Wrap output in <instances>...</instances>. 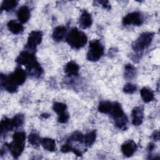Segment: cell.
<instances>
[{
	"instance_id": "cb8c5ba5",
	"label": "cell",
	"mask_w": 160,
	"mask_h": 160,
	"mask_svg": "<svg viewBox=\"0 0 160 160\" xmlns=\"http://www.w3.org/2000/svg\"><path fill=\"white\" fill-rule=\"evenodd\" d=\"M112 107V102L109 101H102L99 103L98 111L103 114H109Z\"/></svg>"
},
{
	"instance_id": "30bf717a",
	"label": "cell",
	"mask_w": 160,
	"mask_h": 160,
	"mask_svg": "<svg viewBox=\"0 0 160 160\" xmlns=\"http://www.w3.org/2000/svg\"><path fill=\"white\" fill-rule=\"evenodd\" d=\"M138 149L136 143L132 140H128L121 145V151L127 158L132 156Z\"/></svg>"
},
{
	"instance_id": "f546056e",
	"label": "cell",
	"mask_w": 160,
	"mask_h": 160,
	"mask_svg": "<svg viewBox=\"0 0 160 160\" xmlns=\"http://www.w3.org/2000/svg\"><path fill=\"white\" fill-rule=\"evenodd\" d=\"M69 119V114L68 112L64 114L58 116V121L59 123H62V124L66 123L68 121Z\"/></svg>"
},
{
	"instance_id": "3957f363",
	"label": "cell",
	"mask_w": 160,
	"mask_h": 160,
	"mask_svg": "<svg viewBox=\"0 0 160 160\" xmlns=\"http://www.w3.org/2000/svg\"><path fill=\"white\" fill-rule=\"evenodd\" d=\"M66 39L72 48L79 49L86 44L88 37L84 32L79 30L77 28H73L68 33Z\"/></svg>"
},
{
	"instance_id": "6da1fadb",
	"label": "cell",
	"mask_w": 160,
	"mask_h": 160,
	"mask_svg": "<svg viewBox=\"0 0 160 160\" xmlns=\"http://www.w3.org/2000/svg\"><path fill=\"white\" fill-rule=\"evenodd\" d=\"M26 79V71L21 67H18L9 75L1 74V86L6 91L14 93L17 91L18 86L25 82Z\"/></svg>"
},
{
	"instance_id": "277c9868",
	"label": "cell",
	"mask_w": 160,
	"mask_h": 160,
	"mask_svg": "<svg viewBox=\"0 0 160 160\" xmlns=\"http://www.w3.org/2000/svg\"><path fill=\"white\" fill-rule=\"evenodd\" d=\"M109 114L114 121L115 126L119 129L124 131L127 129L128 119L119 102H115L112 103V107Z\"/></svg>"
},
{
	"instance_id": "4fadbf2b",
	"label": "cell",
	"mask_w": 160,
	"mask_h": 160,
	"mask_svg": "<svg viewBox=\"0 0 160 160\" xmlns=\"http://www.w3.org/2000/svg\"><path fill=\"white\" fill-rule=\"evenodd\" d=\"M79 71V66L74 61L68 62L64 67V72L69 77L78 76Z\"/></svg>"
},
{
	"instance_id": "83f0119b",
	"label": "cell",
	"mask_w": 160,
	"mask_h": 160,
	"mask_svg": "<svg viewBox=\"0 0 160 160\" xmlns=\"http://www.w3.org/2000/svg\"><path fill=\"white\" fill-rule=\"evenodd\" d=\"M12 121L14 128H18L23 124L24 122V116L21 113L17 114L12 118Z\"/></svg>"
},
{
	"instance_id": "ba28073f",
	"label": "cell",
	"mask_w": 160,
	"mask_h": 160,
	"mask_svg": "<svg viewBox=\"0 0 160 160\" xmlns=\"http://www.w3.org/2000/svg\"><path fill=\"white\" fill-rule=\"evenodd\" d=\"M144 21L142 14L140 12L135 11L128 14L122 19V24L124 26H141Z\"/></svg>"
},
{
	"instance_id": "7c38bea8",
	"label": "cell",
	"mask_w": 160,
	"mask_h": 160,
	"mask_svg": "<svg viewBox=\"0 0 160 160\" xmlns=\"http://www.w3.org/2000/svg\"><path fill=\"white\" fill-rule=\"evenodd\" d=\"M26 70L29 76L35 78H40L43 73V69L37 61L26 67Z\"/></svg>"
},
{
	"instance_id": "9a60e30c",
	"label": "cell",
	"mask_w": 160,
	"mask_h": 160,
	"mask_svg": "<svg viewBox=\"0 0 160 160\" xmlns=\"http://www.w3.org/2000/svg\"><path fill=\"white\" fill-rule=\"evenodd\" d=\"M92 23L91 15L86 11H84L80 16L79 24L82 29H87L89 28Z\"/></svg>"
},
{
	"instance_id": "603a6c76",
	"label": "cell",
	"mask_w": 160,
	"mask_h": 160,
	"mask_svg": "<svg viewBox=\"0 0 160 160\" xmlns=\"http://www.w3.org/2000/svg\"><path fill=\"white\" fill-rule=\"evenodd\" d=\"M136 74L135 67L131 64H127L124 67V78L126 79H132L134 78Z\"/></svg>"
},
{
	"instance_id": "d6a6232c",
	"label": "cell",
	"mask_w": 160,
	"mask_h": 160,
	"mask_svg": "<svg viewBox=\"0 0 160 160\" xmlns=\"http://www.w3.org/2000/svg\"><path fill=\"white\" fill-rule=\"evenodd\" d=\"M152 138L154 141H158L159 139V131H154L152 134Z\"/></svg>"
},
{
	"instance_id": "8992f818",
	"label": "cell",
	"mask_w": 160,
	"mask_h": 160,
	"mask_svg": "<svg viewBox=\"0 0 160 160\" xmlns=\"http://www.w3.org/2000/svg\"><path fill=\"white\" fill-rule=\"evenodd\" d=\"M104 47L99 40L94 39L89 42L87 53L88 60L92 62L99 61L104 54Z\"/></svg>"
},
{
	"instance_id": "e575fe53",
	"label": "cell",
	"mask_w": 160,
	"mask_h": 160,
	"mask_svg": "<svg viewBox=\"0 0 160 160\" xmlns=\"http://www.w3.org/2000/svg\"><path fill=\"white\" fill-rule=\"evenodd\" d=\"M41 118H45V119H46V118H48V117H49V114H47V113H44V114H41Z\"/></svg>"
},
{
	"instance_id": "2e32d148",
	"label": "cell",
	"mask_w": 160,
	"mask_h": 160,
	"mask_svg": "<svg viewBox=\"0 0 160 160\" xmlns=\"http://www.w3.org/2000/svg\"><path fill=\"white\" fill-rule=\"evenodd\" d=\"M67 28L64 26H57L53 31L52 38L55 41L60 42L66 38Z\"/></svg>"
},
{
	"instance_id": "ffe728a7",
	"label": "cell",
	"mask_w": 160,
	"mask_h": 160,
	"mask_svg": "<svg viewBox=\"0 0 160 160\" xmlns=\"http://www.w3.org/2000/svg\"><path fill=\"white\" fill-rule=\"evenodd\" d=\"M141 96L144 102L148 103L152 101L154 98V94L152 91L147 88H143L140 90Z\"/></svg>"
},
{
	"instance_id": "e0dca14e",
	"label": "cell",
	"mask_w": 160,
	"mask_h": 160,
	"mask_svg": "<svg viewBox=\"0 0 160 160\" xmlns=\"http://www.w3.org/2000/svg\"><path fill=\"white\" fill-rule=\"evenodd\" d=\"M14 126L12 121V119H9L8 118L4 117L1 121L0 124V130L1 134L2 136L5 134L6 132L11 131L14 129Z\"/></svg>"
},
{
	"instance_id": "8fae6325",
	"label": "cell",
	"mask_w": 160,
	"mask_h": 160,
	"mask_svg": "<svg viewBox=\"0 0 160 160\" xmlns=\"http://www.w3.org/2000/svg\"><path fill=\"white\" fill-rule=\"evenodd\" d=\"M132 123L134 126H140L143 121L144 110L141 106H137L133 108L131 112Z\"/></svg>"
},
{
	"instance_id": "d4e9b609",
	"label": "cell",
	"mask_w": 160,
	"mask_h": 160,
	"mask_svg": "<svg viewBox=\"0 0 160 160\" xmlns=\"http://www.w3.org/2000/svg\"><path fill=\"white\" fill-rule=\"evenodd\" d=\"M52 109L54 111L58 114V116L64 114L68 112L67 106L63 102H55L52 105Z\"/></svg>"
},
{
	"instance_id": "7402d4cb",
	"label": "cell",
	"mask_w": 160,
	"mask_h": 160,
	"mask_svg": "<svg viewBox=\"0 0 160 160\" xmlns=\"http://www.w3.org/2000/svg\"><path fill=\"white\" fill-rule=\"evenodd\" d=\"M18 2L16 0H5L2 2L1 6V11H10L14 9L18 5Z\"/></svg>"
},
{
	"instance_id": "836d02e7",
	"label": "cell",
	"mask_w": 160,
	"mask_h": 160,
	"mask_svg": "<svg viewBox=\"0 0 160 160\" xmlns=\"http://www.w3.org/2000/svg\"><path fill=\"white\" fill-rule=\"evenodd\" d=\"M154 148H155L154 144L151 142V143L149 144V146H148V151H149V152H151L154 149Z\"/></svg>"
},
{
	"instance_id": "4dcf8cb0",
	"label": "cell",
	"mask_w": 160,
	"mask_h": 160,
	"mask_svg": "<svg viewBox=\"0 0 160 160\" xmlns=\"http://www.w3.org/2000/svg\"><path fill=\"white\" fill-rule=\"evenodd\" d=\"M72 145H71V143H69V142H68L66 144H64L61 148V151L62 152H64V153H67V152H69L70 151H72Z\"/></svg>"
},
{
	"instance_id": "5b68a950",
	"label": "cell",
	"mask_w": 160,
	"mask_h": 160,
	"mask_svg": "<svg viewBox=\"0 0 160 160\" xmlns=\"http://www.w3.org/2000/svg\"><path fill=\"white\" fill-rule=\"evenodd\" d=\"M154 34L152 32L141 33L138 38L132 44V49L136 52H141L148 48L151 44Z\"/></svg>"
},
{
	"instance_id": "7a4b0ae2",
	"label": "cell",
	"mask_w": 160,
	"mask_h": 160,
	"mask_svg": "<svg viewBox=\"0 0 160 160\" xmlns=\"http://www.w3.org/2000/svg\"><path fill=\"white\" fill-rule=\"evenodd\" d=\"M26 137L24 132L17 131L12 136V141L9 144H6V146L14 158H18L23 152L25 147Z\"/></svg>"
},
{
	"instance_id": "ac0fdd59",
	"label": "cell",
	"mask_w": 160,
	"mask_h": 160,
	"mask_svg": "<svg viewBox=\"0 0 160 160\" xmlns=\"http://www.w3.org/2000/svg\"><path fill=\"white\" fill-rule=\"evenodd\" d=\"M7 27L9 31L14 34H19L24 30V27L21 22L16 20H11L7 24Z\"/></svg>"
},
{
	"instance_id": "484cf974",
	"label": "cell",
	"mask_w": 160,
	"mask_h": 160,
	"mask_svg": "<svg viewBox=\"0 0 160 160\" xmlns=\"http://www.w3.org/2000/svg\"><path fill=\"white\" fill-rule=\"evenodd\" d=\"M28 141L32 146H38L41 144V139L37 132L32 131L28 136Z\"/></svg>"
},
{
	"instance_id": "9c48e42d",
	"label": "cell",
	"mask_w": 160,
	"mask_h": 160,
	"mask_svg": "<svg viewBox=\"0 0 160 160\" xmlns=\"http://www.w3.org/2000/svg\"><path fill=\"white\" fill-rule=\"evenodd\" d=\"M36 61V59L34 54L26 50L20 52V54L18 55L16 59V62L18 64L21 66H26V68Z\"/></svg>"
},
{
	"instance_id": "5bb4252c",
	"label": "cell",
	"mask_w": 160,
	"mask_h": 160,
	"mask_svg": "<svg viewBox=\"0 0 160 160\" xmlns=\"http://www.w3.org/2000/svg\"><path fill=\"white\" fill-rule=\"evenodd\" d=\"M30 10L27 6H22L19 8L17 12V16L21 23H26L30 18Z\"/></svg>"
},
{
	"instance_id": "52a82bcc",
	"label": "cell",
	"mask_w": 160,
	"mask_h": 160,
	"mask_svg": "<svg viewBox=\"0 0 160 160\" xmlns=\"http://www.w3.org/2000/svg\"><path fill=\"white\" fill-rule=\"evenodd\" d=\"M42 39V33L40 31H31L28 38L27 43L25 46L26 51L35 54L36 47L39 45Z\"/></svg>"
},
{
	"instance_id": "f1b7e54d",
	"label": "cell",
	"mask_w": 160,
	"mask_h": 160,
	"mask_svg": "<svg viewBox=\"0 0 160 160\" xmlns=\"http://www.w3.org/2000/svg\"><path fill=\"white\" fill-rule=\"evenodd\" d=\"M137 90V86L136 85L128 82L126 83L124 88H123V92L126 94H133L134 92H135Z\"/></svg>"
},
{
	"instance_id": "4316f807",
	"label": "cell",
	"mask_w": 160,
	"mask_h": 160,
	"mask_svg": "<svg viewBox=\"0 0 160 160\" xmlns=\"http://www.w3.org/2000/svg\"><path fill=\"white\" fill-rule=\"evenodd\" d=\"M84 134L79 131H74L72 132L68 139L67 142L71 143L72 142H79L81 143L83 142Z\"/></svg>"
},
{
	"instance_id": "44dd1931",
	"label": "cell",
	"mask_w": 160,
	"mask_h": 160,
	"mask_svg": "<svg viewBox=\"0 0 160 160\" xmlns=\"http://www.w3.org/2000/svg\"><path fill=\"white\" fill-rule=\"evenodd\" d=\"M96 139V131L95 130L91 131L85 135H84L83 144L88 147L91 146L95 142Z\"/></svg>"
},
{
	"instance_id": "d6986e66",
	"label": "cell",
	"mask_w": 160,
	"mask_h": 160,
	"mask_svg": "<svg viewBox=\"0 0 160 160\" xmlns=\"http://www.w3.org/2000/svg\"><path fill=\"white\" fill-rule=\"evenodd\" d=\"M41 144L42 148L48 151L54 152L56 150V144L54 139L49 138L41 139Z\"/></svg>"
},
{
	"instance_id": "1f68e13d",
	"label": "cell",
	"mask_w": 160,
	"mask_h": 160,
	"mask_svg": "<svg viewBox=\"0 0 160 160\" xmlns=\"http://www.w3.org/2000/svg\"><path fill=\"white\" fill-rule=\"evenodd\" d=\"M97 2L99 4H101L102 6V8L105 9L109 10L111 9V4L109 3V1H97Z\"/></svg>"
}]
</instances>
